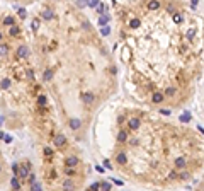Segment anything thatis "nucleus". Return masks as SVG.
<instances>
[{
    "label": "nucleus",
    "mask_w": 204,
    "mask_h": 191,
    "mask_svg": "<svg viewBox=\"0 0 204 191\" xmlns=\"http://www.w3.org/2000/svg\"><path fill=\"white\" fill-rule=\"evenodd\" d=\"M29 172H31V162H26V164H22L19 169H17V176H15V177L26 179V177L29 176Z\"/></svg>",
    "instance_id": "nucleus-1"
},
{
    "label": "nucleus",
    "mask_w": 204,
    "mask_h": 191,
    "mask_svg": "<svg viewBox=\"0 0 204 191\" xmlns=\"http://www.w3.org/2000/svg\"><path fill=\"white\" fill-rule=\"evenodd\" d=\"M17 56H19V58H27V56H29V48H27L26 44H20V46L17 48Z\"/></svg>",
    "instance_id": "nucleus-2"
},
{
    "label": "nucleus",
    "mask_w": 204,
    "mask_h": 191,
    "mask_svg": "<svg viewBox=\"0 0 204 191\" xmlns=\"http://www.w3.org/2000/svg\"><path fill=\"white\" fill-rule=\"evenodd\" d=\"M53 140H54V145H56V147H63V145L67 143V136L61 135V133H58V135H54Z\"/></svg>",
    "instance_id": "nucleus-3"
},
{
    "label": "nucleus",
    "mask_w": 204,
    "mask_h": 191,
    "mask_svg": "<svg viewBox=\"0 0 204 191\" xmlns=\"http://www.w3.org/2000/svg\"><path fill=\"white\" fill-rule=\"evenodd\" d=\"M65 165H67V167H73V169H75V165H78V157H75V155L67 157V160H65Z\"/></svg>",
    "instance_id": "nucleus-4"
},
{
    "label": "nucleus",
    "mask_w": 204,
    "mask_h": 191,
    "mask_svg": "<svg viewBox=\"0 0 204 191\" xmlns=\"http://www.w3.org/2000/svg\"><path fill=\"white\" fill-rule=\"evenodd\" d=\"M128 125H129V128L131 130H138L140 128V125H141V120H140V118H129Z\"/></svg>",
    "instance_id": "nucleus-5"
},
{
    "label": "nucleus",
    "mask_w": 204,
    "mask_h": 191,
    "mask_svg": "<svg viewBox=\"0 0 204 191\" xmlns=\"http://www.w3.org/2000/svg\"><path fill=\"white\" fill-rule=\"evenodd\" d=\"M61 188H63V191H75V183L72 179H65Z\"/></svg>",
    "instance_id": "nucleus-6"
},
{
    "label": "nucleus",
    "mask_w": 204,
    "mask_h": 191,
    "mask_svg": "<svg viewBox=\"0 0 204 191\" xmlns=\"http://www.w3.org/2000/svg\"><path fill=\"white\" fill-rule=\"evenodd\" d=\"M121 58L124 61H128L129 58H131V50H129V46L126 44V46H122V51H121Z\"/></svg>",
    "instance_id": "nucleus-7"
},
{
    "label": "nucleus",
    "mask_w": 204,
    "mask_h": 191,
    "mask_svg": "<svg viewBox=\"0 0 204 191\" xmlns=\"http://www.w3.org/2000/svg\"><path fill=\"white\" fill-rule=\"evenodd\" d=\"M165 99V95H163V92H153V95H151V101L155 102V104H160V102Z\"/></svg>",
    "instance_id": "nucleus-8"
},
{
    "label": "nucleus",
    "mask_w": 204,
    "mask_h": 191,
    "mask_svg": "<svg viewBox=\"0 0 204 191\" xmlns=\"http://www.w3.org/2000/svg\"><path fill=\"white\" fill-rule=\"evenodd\" d=\"M175 167L177 169H184V167H185V165H187V160H185V159H184V157H177L175 159Z\"/></svg>",
    "instance_id": "nucleus-9"
},
{
    "label": "nucleus",
    "mask_w": 204,
    "mask_h": 191,
    "mask_svg": "<svg viewBox=\"0 0 204 191\" xmlns=\"http://www.w3.org/2000/svg\"><path fill=\"white\" fill-rule=\"evenodd\" d=\"M80 126H82V121L78 118H72V120H70V128L72 130H78Z\"/></svg>",
    "instance_id": "nucleus-10"
},
{
    "label": "nucleus",
    "mask_w": 204,
    "mask_h": 191,
    "mask_svg": "<svg viewBox=\"0 0 204 191\" xmlns=\"http://www.w3.org/2000/svg\"><path fill=\"white\" fill-rule=\"evenodd\" d=\"M146 7H148V10H158V9H160V2H156V0H150L148 4H146Z\"/></svg>",
    "instance_id": "nucleus-11"
},
{
    "label": "nucleus",
    "mask_w": 204,
    "mask_h": 191,
    "mask_svg": "<svg viewBox=\"0 0 204 191\" xmlns=\"http://www.w3.org/2000/svg\"><path fill=\"white\" fill-rule=\"evenodd\" d=\"M53 17H54V14L51 9H44V10H43V19L44 20H51Z\"/></svg>",
    "instance_id": "nucleus-12"
},
{
    "label": "nucleus",
    "mask_w": 204,
    "mask_h": 191,
    "mask_svg": "<svg viewBox=\"0 0 204 191\" xmlns=\"http://www.w3.org/2000/svg\"><path fill=\"white\" fill-rule=\"evenodd\" d=\"M128 140V133H126V130H119V133H117V142L124 143Z\"/></svg>",
    "instance_id": "nucleus-13"
},
{
    "label": "nucleus",
    "mask_w": 204,
    "mask_h": 191,
    "mask_svg": "<svg viewBox=\"0 0 204 191\" xmlns=\"http://www.w3.org/2000/svg\"><path fill=\"white\" fill-rule=\"evenodd\" d=\"M10 184H12V190L14 191H19L20 190V183H19V177L14 176L12 179H10Z\"/></svg>",
    "instance_id": "nucleus-14"
},
{
    "label": "nucleus",
    "mask_w": 204,
    "mask_h": 191,
    "mask_svg": "<svg viewBox=\"0 0 204 191\" xmlns=\"http://www.w3.org/2000/svg\"><path fill=\"white\" fill-rule=\"evenodd\" d=\"M140 26H141V20H140V19L133 17V19L129 20V27H131V29H138Z\"/></svg>",
    "instance_id": "nucleus-15"
},
{
    "label": "nucleus",
    "mask_w": 204,
    "mask_h": 191,
    "mask_svg": "<svg viewBox=\"0 0 204 191\" xmlns=\"http://www.w3.org/2000/svg\"><path fill=\"white\" fill-rule=\"evenodd\" d=\"M116 160H117L119 164H126V162H128V157H126V154H124V152H119V154H117V157H116Z\"/></svg>",
    "instance_id": "nucleus-16"
},
{
    "label": "nucleus",
    "mask_w": 204,
    "mask_h": 191,
    "mask_svg": "<svg viewBox=\"0 0 204 191\" xmlns=\"http://www.w3.org/2000/svg\"><path fill=\"white\" fill-rule=\"evenodd\" d=\"M109 15H102V17H99V26L104 27V26H109Z\"/></svg>",
    "instance_id": "nucleus-17"
},
{
    "label": "nucleus",
    "mask_w": 204,
    "mask_h": 191,
    "mask_svg": "<svg viewBox=\"0 0 204 191\" xmlns=\"http://www.w3.org/2000/svg\"><path fill=\"white\" fill-rule=\"evenodd\" d=\"M9 55V46L5 43H0V56H7Z\"/></svg>",
    "instance_id": "nucleus-18"
},
{
    "label": "nucleus",
    "mask_w": 204,
    "mask_h": 191,
    "mask_svg": "<svg viewBox=\"0 0 204 191\" xmlns=\"http://www.w3.org/2000/svg\"><path fill=\"white\" fill-rule=\"evenodd\" d=\"M83 101L87 102V104H92V102H94V94H92V92H87V94H83Z\"/></svg>",
    "instance_id": "nucleus-19"
},
{
    "label": "nucleus",
    "mask_w": 204,
    "mask_h": 191,
    "mask_svg": "<svg viewBox=\"0 0 204 191\" xmlns=\"http://www.w3.org/2000/svg\"><path fill=\"white\" fill-rule=\"evenodd\" d=\"M196 33H197V29L196 27H190V29H187V39H194V36H196Z\"/></svg>",
    "instance_id": "nucleus-20"
},
{
    "label": "nucleus",
    "mask_w": 204,
    "mask_h": 191,
    "mask_svg": "<svg viewBox=\"0 0 204 191\" xmlns=\"http://www.w3.org/2000/svg\"><path fill=\"white\" fill-rule=\"evenodd\" d=\"M38 104H39L41 108H44L48 104V97L46 95H39V97H38Z\"/></svg>",
    "instance_id": "nucleus-21"
},
{
    "label": "nucleus",
    "mask_w": 204,
    "mask_h": 191,
    "mask_svg": "<svg viewBox=\"0 0 204 191\" xmlns=\"http://www.w3.org/2000/svg\"><path fill=\"white\" fill-rule=\"evenodd\" d=\"M172 19H174V22H175V24H180V22H182V20H184V17H182V14L175 12V14H174V15H172Z\"/></svg>",
    "instance_id": "nucleus-22"
},
{
    "label": "nucleus",
    "mask_w": 204,
    "mask_h": 191,
    "mask_svg": "<svg viewBox=\"0 0 204 191\" xmlns=\"http://www.w3.org/2000/svg\"><path fill=\"white\" fill-rule=\"evenodd\" d=\"M9 33H10V36H19V34H20V27L19 26H12Z\"/></svg>",
    "instance_id": "nucleus-23"
},
{
    "label": "nucleus",
    "mask_w": 204,
    "mask_h": 191,
    "mask_svg": "<svg viewBox=\"0 0 204 191\" xmlns=\"http://www.w3.org/2000/svg\"><path fill=\"white\" fill-rule=\"evenodd\" d=\"M43 79H44V80H51V79H53V70H46V72H44V74H43Z\"/></svg>",
    "instance_id": "nucleus-24"
},
{
    "label": "nucleus",
    "mask_w": 204,
    "mask_h": 191,
    "mask_svg": "<svg viewBox=\"0 0 204 191\" xmlns=\"http://www.w3.org/2000/svg\"><path fill=\"white\" fill-rule=\"evenodd\" d=\"M99 191H111V184L109 183H101L99 184Z\"/></svg>",
    "instance_id": "nucleus-25"
},
{
    "label": "nucleus",
    "mask_w": 204,
    "mask_h": 191,
    "mask_svg": "<svg viewBox=\"0 0 204 191\" xmlns=\"http://www.w3.org/2000/svg\"><path fill=\"white\" fill-rule=\"evenodd\" d=\"M4 24L5 26H14V17H10V15H7V17H4Z\"/></svg>",
    "instance_id": "nucleus-26"
},
{
    "label": "nucleus",
    "mask_w": 204,
    "mask_h": 191,
    "mask_svg": "<svg viewBox=\"0 0 204 191\" xmlns=\"http://www.w3.org/2000/svg\"><path fill=\"white\" fill-rule=\"evenodd\" d=\"M39 26H41V20L39 19H33V22H31V27H33L34 31H38V29H39Z\"/></svg>",
    "instance_id": "nucleus-27"
},
{
    "label": "nucleus",
    "mask_w": 204,
    "mask_h": 191,
    "mask_svg": "<svg viewBox=\"0 0 204 191\" xmlns=\"http://www.w3.org/2000/svg\"><path fill=\"white\" fill-rule=\"evenodd\" d=\"M101 34H102V36H109V34H111V26L101 27Z\"/></svg>",
    "instance_id": "nucleus-28"
},
{
    "label": "nucleus",
    "mask_w": 204,
    "mask_h": 191,
    "mask_svg": "<svg viewBox=\"0 0 204 191\" xmlns=\"http://www.w3.org/2000/svg\"><path fill=\"white\" fill-rule=\"evenodd\" d=\"M180 121L182 123H189L190 121V113H184V114H180Z\"/></svg>",
    "instance_id": "nucleus-29"
},
{
    "label": "nucleus",
    "mask_w": 204,
    "mask_h": 191,
    "mask_svg": "<svg viewBox=\"0 0 204 191\" xmlns=\"http://www.w3.org/2000/svg\"><path fill=\"white\" fill-rule=\"evenodd\" d=\"M0 87H2V89H9V87H10V80H9V79H2Z\"/></svg>",
    "instance_id": "nucleus-30"
},
{
    "label": "nucleus",
    "mask_w": 204,
    "mask_h": 191,
    "mask_svg": "<svg viewBox=\"0 0 204 191\" xmlns=\"http://www.w3.org/2000/svg\"><path fill=\"white\" fill-rule=\"evenodd\" d=\"M177 177H179V179H182V181H187V179H190V174L187 172V171H184L182 174H179Z\"/></svg>",
    "instance_id": "nucleus-31"
},
{
    "label": "nucleus",
    "mask_w": 204,
    "mask_h": 191,
    "mask_svg": "<svg viewBox=\"0 0 204 191\" xmlns=\"http://www.w3.org/2000/svg\"><path fill=\"white\" fill-rule=\"evenodd\" d=\"M31 191H43V188H41V184L36 181V183L31 184Z\"/></svg>",
    "instance_id": "nucleus-32"
},
{
    "label": "nucleus",
    "mask_w": 204,
    "mask_h": 191,
    "mask_svg": "<svg viewBox=\"0 0 204 191\" xmlns=\"http://www.w3.org/2000/svg\"><path fill=\"white\" fill-rule=\"evenodd\" d=\"M174 94H175V87H167L165 92H163V95H174Z\"/></svg>",
    "instance_id": "nucleus-33"
},
{
    "label": "nucleus",
    "mask_w": 204,
    "mask_h": 191,
    "mask_svg": "<svg viewBox=\"0 0 204 191\" xmlns=\"http://www.w3.org/2000/svg\"><path fill=\"white\" fill-rule=\"evenodd\" d=\"M65 174H67V176H73L75 169H73V167H65Z\"/></svg>",
    "instance_id": "nucleus-34"
},
{
    "label": "nucleus",
    "mask_w": 204,
    "mask_h": 191,
    "mask_svg": "<svg viewBox=\"0 0 204 191\" xmlns=\"http://www.w3.org/2000/svg\"><path fill=\"white\" fill-rule=\"evenodd\" d=\"M44 155H46V157H51V155H53V149H49V147H44Z\"/></svg>",
    "instance_id": "nucleus-35"
},
{
    "label": "nucleus",
    "mask_w": 204,
    "mask_h": 191,
    "mask_svg": "<svg viewBox=\"0 0 204 191\" xmlns=\"http://www.w3.org/2000/svg\"><path fill=\"white\" fill-rule=\"evenodd\" d=\"M2 140H4L5 143H12L14 138H12V135H4V138H2Z\"/></svg>",
    "instance_id": "nucleus-36"
},
{
    "label": "nucleus",
    "mask_w": 204,
    "mask_h": 191,
    "mask_svg": "<svg viewBox=\"0 0 204 191\" xmlns=\"http://www.w3.org/2000/svg\"><path fill=\"white\" fill-rule=\"evenodd\" d=\"M99 4H101L99 0H90V2H87V5H88V7H97Z\"/></svg>",
    "instance_id": "nucleus-37"
},
{
    "label": "nucleus",
    "mask_w": 204,
    "mask_h": 191,
    "mask_svg": "<svg viewBox=\"0 0 204 191\" xmlns=\"http://www.w3.org/2000/svg\"><path fill=\"white\" fill-rule=\"evenodd\" d=\"M160 113H162L163 116H170V114H172V111H170V109H167V108L160 109Z\"/></svg>",
    "instance_id": "nucleus-38"
},
{
    "label": "nucleus",
    "mask_w": 204,
    "mask_h": 191,
    "mask_svg": "<svg viewBox=\"0 0 204 191\" xmlns=\"http://www.w3.org/2000/svg\"><path fill=\"white\" fill-rule=\"evenodd\" d=\"M88 191H99V183H94V184H90V188H88Z\"/></svg>",
    "instance_id": "nucleus-39"
},
{
    "label": "nucleus",
    "mask_w": 204,
    "mask_h": 191,
    "mask_svg": "<svg viewBox=\"0 0 204 191\" xmlns=\"http://www.w3.org/2000/svg\"><path fill=\"white\" fill-rule=\"evenodd\" d=\"M177 176H179V174H177L175 171H170L169 172V179H177Z\"/></svg>",
    "instance_id": "nucleus-40"
},
{
    "label": "nucleus",
    "mask_w": 204,
    "mask_h": 191,
    "mask_svg": "<svg viewBox=\"0 0 204 191\" xmlns=\"http://www.w3.org/2000/svg\"><path fill=\"white\" fill-rule=\"evenodd\" d=\"M19 17L20 19H26V9H19Z\"/></svg>",
    "instance_id": "nucleus-41"
},
{
    "label": "nucleus",
    "mask_w": 204,
    "mask_h": 191,
    "mask_svg": "<svg viewBox=\"0 0 204 191\" xmlns=\"http://www.w3.org/2000/svg\"><path fill=\"white\" fill-rule=\"evenodd\" d=\"M27 177H29V183H31V184L36 183V176H34L33 172H29V176H27Z\"/></svg>",
    "instance_id": "nucleus-42"
},
{
    "label": "nucleus",
    "mask_w": 204,
    "mask_h": 191,
    "mask_svg": "<svg viewBox=\"0 0 204 191\" xmlns=\"http://www.w3.org/2000/svg\"><path fill=\"white\" fill-rule=\"evenodd\" d=\"M97 10H99V12H104V10H106V5H104V4H99V5H97Z\"/></svg>",
    "instance_id": "nucleus-43"
},
{
    "label": "nucleus",
    "mask_w": 204,
    "mask_h": 191,
    "mask_svg": "<svg viewBox=\"0 0 204 191\" xmlns=\"http://www.w3.org/2000/svg\"><path fill=\"white\" fill-rule=\"evenodd\" d=\"M104 165H106V167H107V169H112V165H111V162H109L107 159H106V160H104Z\"/></svg>",
    "instance_id": "nucleus-44"
},
{
    "label": "nucleus",
    "mask_w": 204,
    "mask_h": 191,
    "mask_svg": "<svg viewBox=\"0 0 204 191\" xmlns=\"http://www.w3.org/2000/svg\"><path fill=\"white\" fill-rule=\"evenodd\" d=\"M77 5H78V7H85V5H87V2H85V0H80Z\"/></svg>",
    "instance_id": "nucleus-45"
},
{
    "label": "nucleus",
    "mask_w": 204,
    "mask_h": 191,
    "mask_svg": "<svg viewBox=\"0 0 204 191\" xmlns=\"http://www.w3.org/2000/svg\"><path fill=\"white\" fill-rule=\"evenodd\" d=\"M27 77H29V79H34V72L33 70H27Z\"/></svg>",
    "instance_id": "nucleus-46"
},
{
    "label": "nucleus",
    "mask_w": 204,
    "mask_h": 191,
    "mask_svg": "<svg viewBox=\"0 0 204 191\" xmlns=\"http://www.w3.org/2000/svg\"><path fill=\"white\" fill-rule=\"evenodd\" d=\"M197 4H199V0H192V2H190V5L192 7H197Z\"/></svg>",
    "instance_id": "nucleus-47"
},
{
    "label": "nucleus",
    "mask_w": 204,
    "mask_h": 191,
    "mask_svg": "<svg viewBox=\"0 0 204 191\" xmlns=\"http://www.w3.org/2000/svg\"><path fill=\"white\" fill-rule=\"evenodd\" d=\"M114 183L117 184V186H122V181H119V179H114Z\"/></svg>",
    "instance_id": "nucleus-48"
},
{
    "label": "nucleus",
    "mask_w": 204,
    "mask_h": 191,
    "mask_svg": "<svg viewBox=\"0 0 204 191\" xmlns=\"http://www.w3.org/2000/svg\"><path fill=\"white\" fill-rule=\"evenodd\" d=\"M4 135H5V133H4V131H2V130H0V138H4Z\"/></svg>",
    "instance_id": "nucleus-49"
},
{
    "label": "nucleus",
    "mask_w": 204,
    "mask_h": 191,
    "mask_svg": "<svg viewBox=\"0 0 204 191\" xmlns=\"http://www.w3.org/2000/svg\"><path fill=\"white\" fill-rule=\"evenodd\" d=\"M2 123H4V118H0V125H2Z\"/></svg>",
    "instance_id": "nucleus-50"
},
{
    "label": "nucleus",
    "mask_w": 204,
    "mask_h": 191,
    "mask_svg": "<svg viewBox=\"0 0 204 191\" xmlns=\"http://www.w3.org/2000/svg\"><path fill=\"white\" fill-rule=\"evenodd\" d=\"M0 39H2V33H0Z\"/></svg>",
    "instance_id": "nucleus-51"
},
{
    "label": "nucleus",
    "mask_w": 204,
    "mask_h": 191,
    "mask_svg": "<svg viewBox=\"0 0 204 191\" xmlns=\"http://www.w3.org/2000/svg\"><path fill=\"white\" fill-rule=\"evenodd\" d=\"M0 172H2V165H0Z\"/></svg>",
    "instance_id": "nucleus-52"
},
{
    "label": "nucleus",
    "mask_w": 204,
    "mask_h": 191,
    "mask_svg": "<svg viewBox=\"0 0 204 191\" xmlns=\"http://www.w3.org/2000/svg\"><path fill=\"white\" fill-rule=\"evenodd\" d=\"M87 191H88V190H87Z\"/></svg>",
    "instance_id": "nucleus-53"
}]
</instances>
